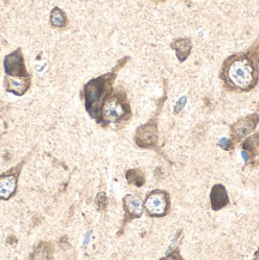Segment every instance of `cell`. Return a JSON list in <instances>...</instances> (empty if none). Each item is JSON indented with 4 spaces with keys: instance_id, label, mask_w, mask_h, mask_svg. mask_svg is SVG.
Returning <instances> with one entry per match:
<instances>
[{
    "instance_id": "obj_1",
    "label": "cell",
    "mask_w": 259,
    "mask_h": 260,
    "mask_svg": "<svg viewBox=\"0 0 259 260\" xmlns=\"http://www.w3.org/2000/svg\"><path fill=\"white\" fill-rule=\"evenodd\" d=\"M220 78L229 91L253 89L259 81V42L246 52L228 56L222 64Z\"/></svg>"
},
{
    "instance_id": "obj_2",
    "label": "cell",
    "mask_w": 259,
    "mask_h": 260,
    "mask_svg": "<svg viewBox=\"0 0 259 260\" xmlns=\"http://www.w3.org/2000/svg\"><path fill=\"white\" fill-rule=\"evenodd\" d=\"M128 60V56L120 59L118 61V64L113 68L112 71L90 79V81L85 83L84 86H83L81 95L83 102H84L85 111L95 121L99 119L100 109H101L102 103H104L106 98L114 90L113 85H114L115 79H117L118 72L124 68Z\"/></svg>"
},
{
    "instance_id": "obj_3",
    "label": "cell",
    "mask_w": 259,
    "mask_h": 260,
    "mask_svg": "<svg viewBox=\"0 0 259 260\" xmlns=\"http://www.w3.org/2000/svg\"><path fill=\"white\" fill-rule=\"evenodd\" d=\"M132 116V109L125 90H113L102 103L96 122L101 127H124Z\"/></svg>"
},
{
    "instance_id": "obj_4",
    "label": "cell",
    "mask_w": 259,
    "mask_h": 260,
    "mask_svg": "<svg viewBox=\"0 0 259 260\" xmlns=\"http://www.w3.org/2000/svg\"><path fill=\"white\" fill-rule=\"evenodd\" d=\"M171 209V198L167 191L155 189L149 192L144 201V212L154 218H161L168 215Z\"/></svg>"
},
{
    "instance_id": "obj_5",
    "label": "cell",
    "mask_w": 259,
    "mask_h": 260,
    "mask_svg": "<svg viewBox=\"0 0 259 260\" xmlns=\"http://www.w3.org/2000/svg\"><path fill=\"white\" fill-rule=\"evenodd\" d=\"M26 158L22 159L17 166L10 168L8 172L0 174V201L8 202L13 198L18 189V180Z\"/></svg>"
},
{
    "instance_id": "obj_6",
    "label": "cell",
    "mask_w": 259,
    "mask_h": 260,
    "mask_svg": "<svg viewBox=\"0 0 259 260\" xmlns=\"http://www.w3.org/2000/svg\"><path fill=\"white\" fill-rule=\"evenodd\" d=\"M4 72L6 77L13 78H30L31 75L28 72L25 65L24 55H23L22 48H17L10 53L4 58L3 61Z\"/></svg>"
},
{
    "instance_id": "obj_7",
    "label": "cell",
    "mask_w": 259,
    "mask_h": 260,
    "mask_svg": "<svg viewBox=\"0 0 259 260\" xmlns=\"http://www.w3.org/2000/svg\"><path fill=\"white\" fill-rule=\"evenodd\" d=\"M135 143L139 148L155 149L158 144L157 116L151 118L147 124L141 125L135 135Z\"/></svg>"
},
{
    "instance_id": "obj_8",
    "label": "cell",
    "mask_w": 259,
    "mask_h": 260,
    "mask_svg": "<svg viewBox=\"0 0 259 260\" xmlns=\"http://www.w3.org/2000/svg\"><path fill=\"white\" fill-rule=\"evenodd\" d=\"M259 124V114L257 112L253 114L245 116V118L239 119L235 124L231 126V138L232 141L238 143L241 142L246 137L254 131L257 125Z\"/></svg>"
},
{
    "instance_id": "obj_9",
    "label": "cell",
    "mask_w": 259,
    "mask_h": 260,
    "mask_svg": "<svg viewBox=\"0 0 259 260\" xmlns=\"http://www.w3.org/2000/svg\"><path fill=\"white\" fill-rule=\"evenodd\" d=\"M122 208L125 212L122 219V226H124L132 219L142 217L144 213V201L137 194H126L122 199Z\"/></svg>"
},
{
    "instance_id": "obj_10",
    "label": "cell",
    "mask_w": 259,
    "mask_h": 260,
    "mask_svg": "<svg viewBox=\"0 0 259 260\" xmlns=\"http://www.w3.org/2000/svg\"><path fill=\"white\" fill-rule=\"evenodd\" d=\"M31 86V77L30 78H13L6 77L4 78V88L10 94L21 98L25 95Z\"/></svg>"
},
{
    "instance_id": "obj_11",
    "label": "cell",
    "mask_w": 259,
    "mask_h": 260,
    "mask_svg": "<svg viewBox=\"0 0 259 260\" xmlns=\"http://www.w3.org/2000/svg\"><path fill=\"white\" fill-rule=\"evenodd\" d=\"M210 203H211V209L214 211H220L221 209L225 208L229 204V197L227 193V189H225L224 186L215 185L211 189L210 194Z\"/></svg>"
},
{
    "instance_id": "obj_12",
    "label": "cell",
    "mask_w": 259,
    "mask_h": 260,
    "mask_svg": "<svg viewBox=\"0 0 259 260\" xmlns=\"http://www.w3.org/2000/svg\"><path fill=\"white\" fill-rule=\"evenodd\" d=\"M171 48L175 52L177 58L180 62H184L187 60L192 52V41L188 38H180L175 39L174 41L171 42Z\"/></svg>"
},
{
    "instance_id": "obj_13",
    "label": "cell",
    "mask_w": 259,
    "mask_h": 260,
    "mask_svg": "<svg viewBox=\"0 0 259 260\" xmlns=\"http://www.w3.org/2000/svg\"><path fill=\"white\" fill-rule=\"evenodd\" d=\"M49 23L54 29H65L69 25V18L64 10L55 6L52 9L51 15H49Z\"/></svg>"
},
{
    "instance_id": "obj_14",
    "label": "cell",
    "mask_w": 259,
    "mask_h": 260,
    "mask_svg": "<svg viewBox=\"0 0 259 260\" xmlns=\"http://www.w3.org/2000/svg\"><path fill=\"white\" fill-rule=\"evenodd\" d=\"M242 149H244V154L257 156L259 152V132L251 137H246L242 143Z\"/></svg>"
},
{
    "instance_id": "obj_15",
    "label": "cell",
    "mask_w": 259,
    "mask_h": 260,
    "mask_svg": "<svg viewBox=\"0 0 259 260\" xmlns=\"http://www.w3.org/2000/svg\"><path fill=\"white\" fill-rule=\"evenodd\" d=\"M52 245L49 242L39 243L38 247L34 249V253L30 255V259H52Z\"/></svg>"
},
{
    "instance_id": "obj_16",
    "label": "cell",
    "mask_w": 259,
    "mask_h": 260,
    "mask_svg": "<svg viewBox=\"0 0 259 260\" xmlns=\"http://www.w3.org/2000/svg\"><path fill=\"white\" fill-rule=\"evenodd\" d=\"M125 178L130 185H134L136 187H142L145 183V175L141 169H130L126 172Z\"/></svg>"
},
{
    "instance_id": "obj_17",
    "label": "cell",
    "mask_w": 259,
    "mask_h": 260,
    "mask_svg": "<svg viewBox=\"0 0 259 260\" xmlns=\"http://www.w3.org/2000/svg\"><path fill=\"white\" fill-rule=\"evenodd\" d=\"M95 205H96V208H98V210H100V211H104V210L107 208L108 199H107V196H106L105 192H100L99 194L96 196Z\"/></svg>"
},
{
    "instance_id": "obj_18",
    "label": "cell",
    "mask_w": 259,
    "mask_h": 260,
    "mask_svg": "<svg viewBox=\"0 0 259 260\" xmlns=\"http://www.w3.org/2000/svg\"><path fill=\"white\" fill-rule=\"evenodd\" d=\"M233 143L234 142L232 141V139L223 138V139H222V141L218 142V146H220V148H222V149H224V150H232V149L234 148Z\"/></svg>"
},
{
    "instance_id": "obj_19",
    "label": "cell",
    "mask_w": 259,
    "mask_h": 260,
    "mask_svg": "<svg viewBox=\"0 0 259 260\" xmlns=\"http://www.w3.org/2000/svg\"><path fill=\"white\" fill-rule=\"evenodd\" d=\"M186 101H187V99H186L185 96H182V98H181L180 100H179L177 105H175V108H174V114H179V113L181 112V109L184 108V106H185Z\"/></svg>"
},
{
    "instance_id": "obj_20",
    "label": "cell",
    "mask_w": 259,
    "mask_h": 260,
    "mask_svg": "<svg viewBox=\"0 0 259 260\" xmlns=\"http://www.w3.org/2000/svg\"><path fill=\"white\" fill-rule=\"evenodd\" d=\"M254 259H259V248H258V251L255 252V254H254Z\"/></svg>"
},
{
    "instance_id": "obj_21",
    "label": "cell",
    "mask_w": 259,
    "mask_h": 260,
    "mask_svg": "<svg viewBox=\"0 0 259 260\" xmlns=\"http://www.w3.org/2000/svg\"><path fill=\"white\" fill-rule=\"evenodd\" d=\"M152 2H155V3H165L166 0H152Z\"/></svg>"
}]
</instances>
